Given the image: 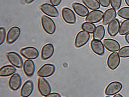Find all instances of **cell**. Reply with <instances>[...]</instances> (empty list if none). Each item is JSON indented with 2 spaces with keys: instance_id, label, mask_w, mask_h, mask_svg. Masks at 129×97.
<instances>
[{
  "instance_id": "obj_1",
  "label": "cell",
  "mask_w": 129,
  "mask_h": 97,
  "mask_svg": "<svg viewBox=\"0 0 129 97\" xmlns=\"http://www.w3.org/2000/svg\"><path fill=\"white\" fill-rule=\"evenodd\" d=\"M41 24L44 30L50 35L54 34L56 30L54 21L47 16L43 15L41 18Z\"/></svg>"
},
{
  "instance_id": "obj_2",
  "label": "cell",
  "mask_w": 129,
  "mask_h": 97,
  "mask_svg": "<svg viewBox=\"0 0 129 97\" xmlns=\"http://www.w3.org/2000/svg\"><path fill=\"white\" fill-rule=\"evenodd\" d=\"M90 33L83 30L79 32L76 36L75 45L76 47L80 48L87 44L90 40Z\"/></svg>"
},
{
  "instance_id": "obj_3",
  "label": "cell",
  "mask_w": 129,
  "mask_h": 97,
  "mask_svg": "<svg viewBox=\"0 0 129 97\" xmlns=\"http://www.w3.org/2000/svg\"><path fill=\"white\" fill-rule=\"evenodd\" d=\"M55 67L52 64H44L39 69L37 72L38 76L43 78L49 77L54 74L55 72Z\"/></svg>"
},
{
  "instance_id": "obj_4",
  "label": "cell",
  "mask_w": 129,
  "mask_h": 97,
  "mask_svg": "<svg viewBox=\"0 0 129 97\" xmlns=\"http://www.w3.org/2000/svg\"><path fill=\"white\" fill-rule=\"evenodd\" d=\"M20 53L22 56L28 60H35L39 55L38 50L33 47H27L22 48Z\"/></svg>"
},
{
  "instance_id": "obj_5",
  "label": "cell",
  "mask_w": 129,
  "mask_h": 97,
  "mask_svg": "<svg viewBox=\"0 0 129 97\" xmlns=\"http://www.w3.org/2000/svg\"><path fill=\"white\" fill-rule=\"evenodd\" d=\"M6 56L9 62L13 66L18 68L23 67V59L18 54L14 52H9L7 53Z\"/></svg>"
},
{
  "instance_id": "obj_6",
  "label": "cell",
  "mask_w": 129,
  "mask_h": 97,
  "mask_svg": "<svg viewBox=\"0 0 129 97\" xmlns=\"http://www.w3.org/2000/svg\"><path fill=\"white\" fill-rule=\"evenodd\" d=\"M38 88L40 93L43 96L48 95L51 92V86L49 83L43 77L38 79Z\"/></svg>"
},
{
  "instance_id": "obj_7",
  "label": "cell",
  "mask_w": 129,
  "mask_h": 97,
  "mask_svg": "<svg viewBox=\"0 0 129 97\" xmlns=\"http://www.w3.org/2000/svg\"><path fill=\"white\" fill-rule=\"evenodd\" d=\"M122 84L118 81H114L107 85L105 89V94L109 96L116 95L121 91L122 89Z\"/></svg>"
},
{
  "instance_id": "obj_8",
  "label": "cell",
  "mask_w": 129,
  "mask_h": 97,
  "mask_svg": "<svg viewBox=\"0 0 129 97\" xmlns=\"http://www.w3.org/2000/svg\"><path fill=\"white\" fill-rule=\"evenodd\" d=\"M62 16L66 23L73 24L76 22V16L72 9L68 8H64L62 10Z\"/></svg>"
},
{
  "instance_id": "obj_9",
  "label": "cell",
  "mask_w": 129,
  "mask_h": 97,
  "mask_svg": "<svg viewBox=\"0 0 129 97\" xmlns=\"http://www.w3.org/2000/svg\"><path fill=\"white\" fill-rule=\"evenodd\" d=\"M40 9L45 15L50 17H57L59 15L57 9L50 4H43L40 6Z\"/></svg>"
},
{
  "instance_id": "obj_10",
  "label": "cell",
  "mask_w": 129,
  "mask_h": 97,
  "mask_svg": "<svg viewBox=\"0 0 129 97\" xmlns=\"http://www.w3.org/2000/svg\"><path fill=\"white\" fill-rule=\"evenodd\" d=\"M104 13L99 10L92 11L89 13L85 18L86 21L92 23L100 22L103 19Z\"/></svg>"
},
{
  "instance_id": "obj_11",
  "label": "cell",
  "mask_w": 129,
  "mask_h": 97,
  "mask_svg": "<svg viewBox=\"0 0 129 97\" xmlns=\"http://www.w3.org/2000/svg\"><path fill=\"white\" fill-rule=\"evenodd\" d=\"M21 34V29L18 27H13L9 30L6 37V42L9 44H12L16 42Z\"/></svg>"
},
{
  "instance_id": "obj_12",
  "label": "cell",
  "mask_w": 129,
  "mask_h": 97,
  "mask_svg": "<svg viewBox=\"0 0 129 97\" xmlns=\"http://www.w3.org/2000/svg\"><path fill=\"white\" fill-rule=\"evenodd\" d=\"M120 61V56L118 53L113 52L110 54L107 59V66L110 69L114 70L119 66Z\"/></svg>"
},
{
  "instance_id": "obj_13",
  "label": "cell",
  "mask_w": 129,
  "mask_h": 97,
  "mask_svg": "<svg viewBox=\"0 0 129 97\" xmlns=\"http://www.w3.org/2000/svg\"><path fill=\"white\" fill-rule=\"evenodd\" d=\"M103 44L107 50L110 52H117L120 50V45L119 43L113 39H105L103 40Z\"/></svg>"
},
{
  "instance_id": "obj_14",
  "label": "cell",
  "mask_w": 129,
  "mask_h": 97,
  "mask_svg": "<svg viewBox=\"0 0 129 97\" xmlns=\"http://www.w3.org/2000/svg\"><path fill=\"white\" fill-rule=\"evenodd\" d=\"M22 84V79L20 75L15 74L10 77L9 81V87L13 91L18 90Z\"/></svg>"
},
{
  "instance_id": "obj_15",
  "label": "cell",
  "mask_w": 129,
  "mask_h": 97,
  "mask_svg": "<svg viewBox=\"0 0 129 97\" xmlns=\"http://www.w3.org/2000/svg\"><path fill=\"white\" fill-rule=\"evenodd\" d=\"M91 48L94 53L99 56H102L105 53L104 44L100 40H93L91 42Z\"/></svg>"
},
{
  "instance_id": "obj_16",
  "label": "cell",
  "mask_w": 129,
  "mask_h": 97,
  "mask_svg": "<svg viewBox=\"0 0 129 97\" xmlns=\"http://www.w3.org/2000/svg\"><path fill=\"white\" fill-rule=\"evenodd\" d=\"M54 47L51 43L46 44L44 45L41 51V58L44 60L50 58L54 55Z\"/></svg>"
},
{
  "instance_id": "obj_17",
  "label": "cell",
  "mask_w": 129,
  "mask_h": 97,
  "mask_svg": "<svg viewBox=\"0 0 129 97\" xmlns=\"http://www.w3.org/2000/svg\"><path fill=\"white\" fill-rule=\"evenodd\" d=\"M120 22L118 19H115L108 25L107 32L111 37H115L119 32L120 30Z\"/></svg>"
},
{
  "instance_id": "obj_18",
  "label": "cell",
  "mask_w": 129,
  "mask_h": 97,
  "mask_svg": "<svg viewBox=\"0 0 129 97\" xmlns=\"http://www.w3.org/2000/svg\"><path fill=\"white\" fill-rule=\"evenodd\" d=\"M34 85L31 80H27L23 85L20 91V95L22 97H28L33 92Z\"/></svg>"
},
{
  "instance_id": "obj_19",
  "label": "cell",
  "mask_w": 129,
  "mask_h": 97,
  "mask_svg": "<svg viewBox=\"0 0 129 97\" xmlns=\"http://www.w3.org/2000/svg\"><path fill=\"white\" fill-rule=\"evenodd\" d=\"M72 7L76 14L81 17H85L89 14L88 9L81 4L74 3L72 4Z\"/></svg>"
},
{
  "instance_id": "obj_20",
  "label": "cell",
  "mask_w": 129,
  "mask_h": 97,
  "mask_svg": "<svg viewBox=\"0 0 129 97\" xmlns=\"http://www.w3.org/2000/svg\"><path fill=\"white\" fill-rule=\"evenodd\" d=\"M117 13L116 10L113 8H110L105 11L103 16L102 23L104 25H107L110 23L116 18Z\"/></svg>"
},
{
  "instance_id": "obj_21",
  "label": "cell",
  "mask_w": 129,
  "mask_h": 97,
  "mask_svg": "<svg viewBox=\"0 0 129 97\" xmlns=\"http://www.w3.org/2000/svg\"><path fill=\"white\" fill-rule=\"evenodd\" d=\"M23 71L24 74L28 77L32 76L35 70V66L34 61L31 60L25 61L23 64Z\"/></svg>"
},
{
  "instance_id": "obj_22",
  "label": "cell",
  "mask_w": 129,
  "mask_h": 97,
  "mask_svg": "<svg viewBox=\"0 0 129 97\" xmlns=\"http://www.w3.org/2000/svg\"><path fill=\"white\" fill-rule=\"evenodd\" d=\"M16 69L13 66L8 65L3 66L0 69V76L6 77L14 74L16 72Z\"/></svg>"
},
{
  "instance_id": "obj_23",
  "label": "cell",
  "mask_w": 129,
  "mask_h": 97,
  "mask_svg": "<svg viewBox=\"0 0 129 97\" xmlns=\"http://www.w3.org/2000/svg\"><path fill=\"white\" fill-rule=\"evenodd\" d=\"M105 33L104 27L103 25H99L96 27L93 34V39L101 41L104 39Z\"/></svg>"
},
{
  "instance_id": "obj_24",
  "label": "cell",
  "mask_w": 129,
  "mask_h": 97,
  "mask_svg": "<svg viewBox=\"0 0 129 97\" xmlns=\"http://www.w3.org/2000/svg\"><path fill=\"white\" fill-rule=\"evenodd\" d=\"M86 6L91 10H98L101 8V5L98 0H82Z\"/></svg>"
},
{
  "instance_id": "obj_25",
  "label": "cell",
  "mask_w": 129,
  "mask_h": 97,
  "mask_svg": "<svg viewBox=\"0 0 129 97\" xmlns=\"http://www.w3.org/2000/svg\"><path fill=\"white\" fill-rule=\"evenodd\" d=\"M129 33V19L124 20L120 26L119 34L121 35H124Z\"/></svg>"
},
{
  "instance_id": "obj_26",
  "label": "cell",
  "mask_w": 129,
  "mask_h": 97,
  "mask_svg": "<svg viewBox=\"0 0 129 97\" xmlns=\"http://www.w3.org/2000/svg\"><path fill=\"white\" fill-rule=\"evenodd\" d=\"M95 28V25L94 24L89 22H85L81 25V29L91 34H93Z\"/></svg>"
},
{
  "instance_id": "obj_27",
  "label": "cell",
  "mask_w": 129,
  "mask_h": 97,
  "mask_svg": "<svg viewBox=\"0 0 129 97\" xmlns=\"http://www.w3.org/2000/svg\"><path fill=\"white\" fill-rule=\"evenodd\" d=\"M119 17L124 19H129V7H125L119 9L117 13Z\"/></svg>"
},
{
  "instance_id": "obj_28",
  "label": "cell",
  "mask_w": 129,
  "mask_h": 97,
  "mask_svg": "<svg viewBox=\"0 0 129 97\" xmlns=\"http://www.w3.org/2000/svg\"><path fill=\"white\" fill-rule=\"evenodd\" d=\"M118 54L121 58H129V46H125L122 47L119 51Z\"/></svg>"
},
{
  "instance_id": "obj_29",
  "label": "cell",
  "mask_w": 129,
  "mask_h": 97,
  "mask_svg": "<svg viewBox=\"0 0 129 97\" xmlns=\"http://www.w3.org/2000/svg\"><path fill=\"white\" fill-rule=\"evenodd\" d=\"M122 0H110V4L112 8L116 11L119 9L121 6Z\"/></svg>"
},
{
  "instance_id": "obj_30",
  "label": "cell",
  "mask_w": 129,
  "mask_h": 97,
  "mask_svg": "<svg viewBox=\"0 0 129 97\" xmlns=\"http://www.w3.org/2000/svg\"><path fill=\"white\" fill-rule=\"evenodd\" d=\"M6 37V31L4 27L0 28V44H3Z\"/></svg>"
},
{
  "instance_id": "obj_31",
  "label": "cell",
  "mask_w": 129,
  "mask_h": 97,
  "mask_svg": "<svg viewBox=\"0 0 129 97\" xmlns=\"http://www.w3.org/2000/svg\"><path fill=\"white\" fill-rule=\"evenodd\" d=\"M101 6L104 8H107L109 6L110 0H98Z\"/></svg>"
},
{
  "instance_id": "obj_32",
  "label": "cell",
  "mask_w": 129,
  "mask_h": 97,
  "mask_svg": "<svg viewBox=\"0 0 129 97\" xmlns=\"http://www.w3.org/2000/svg\"><path fill=\"white\" fill-rule=\"evenodd\" d=\"M50 2L54 6H59L62 0H49Z\"/></svg>"
},
{
  "instance_id": "obj_33",
  "label": "cell",
  "mask_w": 129,
  "mask_h": 97,
  "mask_svg": "<svg viewBox=\"0 0 129 97\" xmlns=\"http://www.w3.org/2000/svg\"><path fill=\"white\" fill-rule=\"evenodd\" d=\"M45 97H61V95L59 93L53 92V93H50Z\"/></svg>"
},
{
  "instance_id": "obj_34",
  "label": "cell",
  "mask_w": 129,
  "mask_h": 97,
  "mask_svg": "<svg viewBox=\"0 0 129 97\" xmlns=\"http://www.w3.org/2000/svg\"><path fill=\"white\" fill-rule=\"evenodd\" d=\"M125 39L127 42L129 44V33L126 35L125 36Z\"/></svg>"
},
{
  "instance_id": "obj_35",
  "label": "cell",
  "mask_w": 129,
  "mask_h": 97,
  "mask_svg": "<svg viewBox=\"0 0 129 97\" xmlns=\"http://www.w3.org/2000/svg\"><path fill=\"white\" fill-rule=\"evenodd\" d=\"M35 0H25V3L27 4H30L33 3Z\"/></svg>"
},
{
  "instance_id": "obj_36",
  "label": "cell",
  "mask_w": 129,
  "mask_h": 97,
  "mask_svg": "<svg viewBox=\"0 0 129 97\" xmlns=\"http://www.w3.org/2000/svg\"><path fill=\"white\" fill-rule=\"evenodd\" d=\"M113 97H124L122 95L119 94H116Z\"/></svg>"
},
{
  "instance_id": "obj_37",
  "label": "cell",
  "mask_w": 129,
  "mask_h": 97,
  "mask_svg": "<svg viewBox=\"0 0 129 97\" xmlns=\"http://www.w3.org/2000/svg\"><path fill=\"white\" fill-rule=\"evenodd\" d=\"M125 3L129 7V0H125Z\"/></svg>"
},
{
  "instance_id": "obj_38",
  "label": "cell",
  "mask_w": 129,
  "mask_h": 97,
  "mask_svg": "<svg viewBox=\"0 0 129 97\" xmlns=\"http://www.w3.org/2000/svg\"><path fill=\"white\" fill-rule=\"evenodd\" d=\"M110 97V96H106V97Z\"/></svg>"
}]
</instances>
